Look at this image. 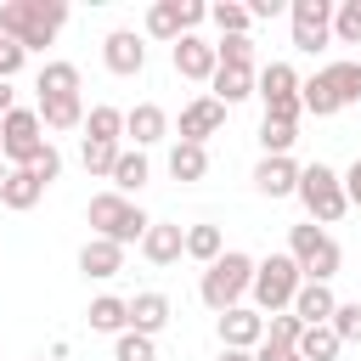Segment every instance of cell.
I'll return each instance as SVG.
<instances>
[{
	"label": "cell",
	"mask_w": 361,
	"mask_h": 361,
	"mask_svg": "<svg viewBox=\"0 0 361 361\" xmlns=\"http://www.w3.org/2000/svg\"><path fill=\"white\" fill-rule=\"evenodd\" d=\"M68 28V0H0V39L23 51H45Z\"/></svg>",
	"instance_id": "cell-1"
},
{
	"label": "cell",
	"mask_w": 361,
	"mask_h": 361,
	"mask_svg": "<svg viewBox=\"0 0 361 361\" xmlns=\"http://www.w3.org/2000/svg\"><path fill=\"white\" fill-rule=\"evenodd\" d=\"M85 220H90V237H107V243H118V248H130V243H141L147 237V209L135 203V197H118V192H96L90 203H85Z\"/></svg>",
	"instance_id": "cell-2"
},
{
	"label": "cell",
	"mask_w": 361,
	"mask_h": 361,
	"mask_svg": "<svg viewBox=\"0 0 361 361\" xmlns=\"http://www.w3.org/2000/svg\"><path fill=\"white\" fill-rule=\"evenodd\" d=\"M248 282H254V254H243V248H226L214 265H203V282H197V299L220 316V310H231V305H243V293H248Z\"/></svg>",
	"instance_id": "cell-3"
},
{
	"label": "cell",
	"mask_w": 361,
	"mask_h": 361,
	"mask_svg": "<svg viewBox=\"0 0 361 361\" xmlns=\"http://www.w3.org/2000/svg\"><path fill=\"white\" fill-rule=\"evenodd\" d=\"M293 197L305 203L310 226H333V220H344V214H350V203H344V186H338V169H333V164H305V169H299V192H293Z\"/></svg>",
	"instance_id": "cell-4"
},
{
	"label": "cell",
	"mask_w": 361,
	"mask_h": 361,
	"mask_svg": "<svg viewBox=\"0 0 361 361\" xmlns=\"http://www.w3.org/2000/svg\"><path fill=\"white\" fill-rule=\"evenodd\" d=\"M299 265L288 259V254H265V259H254V282H248V293H254V310L259 316H276V310H288L293 305V293H299Z\"/></svg>",
	"instance_id": "cell-5"
},
{
	"label": "cell",
	"mask_w": 361,
	"mask_h": 361,
	"mask_svg": "<svg viewBox=\"0 0 361 361\" xmlns=\"http://www.w3.org/2000/svg\"><path fill=\"white\" fill-rule=\"evenodd\" d=\"M45 124H39V113L34 107H11L6 118H0V158H6V169H28L39 152H45Z\"/></svg>",
	"instance_id": "cell-6"
},
{
	"label": "cell",
	"mask_w": 361,
	"mask_h": 361,
	"mask_svg": "<svg viewBox=\"0 0 361 361\" xmlns=\"http://www.w3.org/2000/svg\"><path fill=\"white\" fill-rule=\"evenodd\" d=\"M288 23H293V51L316 56L333 39V0H293L288 6Z\"/></svg>",
	"instance_id": "cell-7"
},
{
	"label": "cell",
	"mask_w": 361,
	"mask_h": 361,
	"mask_svg": "<svg viewBox=\"0 0 361 361\" xmlns=\"http://www.w3.org/2000/svg\"><path fill=\"white\" fill-rule=\"evenodd\" d=\"M169 62H175V73L180 79H192V85H209L214 79V39H203V34H180L175 45H169Z\"/></svg>",
	"instance_id": "cell-8"
},
{
	"label": "cell",
	"mask_w": 361,
	"mask_h": 361,
	"mask_svg": "<svg viewBox=\"0 0 361 361\" xmlns=\"http://www.w3.org/2000/svg\"><path fill=\"white\" fill-rule=\"evenodd\" d=\"M102 62H107V73L135 79V73L147 68V45H141V34H135V28H113V34L102 39Z\"/></svg>",
	"instance_id": "cell-9"
},
{
	"label": "cell",
	"mask_w": 361,
	"mask_h": 361,
	"mask_svg": "<svg viewBox=\"0 0 361 361\" xmlns=\"http://www.w3.org/2000/svg\"><path fill=\"white\" fill-rule=\"evenodd\" d=\"M220 350H259V338H265V316L259 310H248V305H231V310H220Z\"/></svg>",
	"instance_id": "cell-10"
},
{
	"label": "cell",
	"mask_w": 361,
	"mask_h": 361,
	"mask_svg": "<svg viewBox=\"0 0 361 361\" xmlns=\"http://www.w3.org/2000/svg\"><path fill=\"white\" fill-rule=\"evenodd\" d=\"M220 124H226V107L214 102V96H197V102H186L180 107V141H192V147H203L209 135H220Z\"/></svg>",
	"instance_id": "cell-11"
},
{
	"label": "cell",
	"mask_w": 361,
	"mask_h": 361,
	"mask_svg": "<svg viewBox=\"0 0 361 361\" xmlns=\"http://www.w3.org/2000/svg\"><path fill=\"white\" fill-rule=\"evenodd\" d=\"M135 248H141L147 265H175V259L186 254V226H175V220H152L147 237H141Z\"/></svg>",
	"instance_id": "cell-12"
},
{
	"label": "cell",
	"mask_w": 361,
	"mask_h": 361,
	"mask_svg": "<svg viewBox=\"0 0 361 361\" xmlns=\"http://www.w3.org/2000/svg\"><path fill=\"white\" fill-rule=\"evenodd\" d=\"M124 135H135V152H147V147H158V141L169 135V113H164L158 102H135V107L124 113Z\"/></svg>",
	"instance_id": "cell-13"
},
{
	"label": "cell",
	"mask_w": 361,
	"mask_h": 361,
	"mask_svg": "<svg viewBox=\"0 0 361 361\" xmlns=\"http://www.w3.org/2000/svg\"><path fill=\"white\" fill-rule=\"evenodd\" d=\"M130 305V333H147V338H158L164 327H169V316H175V305H169V293H135V299H124Z\"/></svg>",
	"instance_id": "cell-14"
},
{
	"label": "cell",
	"mask_w": 361,
	"mask_h": 361,
	"mask_svg": "<svg viewBox=\"0 0 361 361\" xmlns=\"http://www.w3.org/2000/svg\"><path fill=\"white\" fill-rule=\"evenodd\" d=\"M34 113H39V124H45V130H56V135L85 130V96H79V90H73V96H39V102H34Z\"/></svg>",
	"instance_id": "cell-15"
},
{
	"label": "cell",
	"mask_w": 361,
	"mask_h": 361,
	"mask_svg": "<svg viewBox=\"0 0 361 361\" xmlns=\"http://www.w3.org/2000/svg\"><path fill=\"white\" fill-rule=\"evenodd\" d=\"M254 192L259 197H293L299 192V164L293 158H259L254 164Z\"/></svg>",
	"instance_id": "cell-16"
},
{
	"label": "cell",
	"mask_w": 361,
	"mask_h": 361,
	"mask_svg": "<svg viewBox=\"0 0 361 361\" xmlns=\"http://www.w3.org/2000/svg\"><path fill=\"white\" fill-rule=\"evenodd\" d=\"M333 305H338V299H333L327 282H299V293H293L288 310H293L305 327H327V322H333Z\"/></svg>",
	"instance_id": "cell-17"
},
{
	"label": "cell",
	"mask_w": 361,
	"mask_h": 361,
	"mask_svg": "<svg viewBox=\"0 0 361 361\" xmlns=\"http://www.w3.org/2000/svg\"><path fill=\"white\" fill-rule=\"evenodd\" d=\"M79 271H85L90 282H107V276H118V271H124V248H118V243H107V237H90V243L79 248Z\"/></svg>",
	"instance_id": "cell-18"
},
{
	"label": "cell",
	"mask_w": 361,
	"mask_h": 361,
	"mask_svg": "<svg viewBox=\"0 0 361 361\" xmlns=\"http://www.w3.org/2000/svg\"><path fill=\"white\" fill-rule=\"evenodd\" d=\"M147 175H152V164H147V152H135V147H118V164H113V186L107 192H118V197H135L141 186H147Z\"/></svg>",
	"instance_id": "cell-19"
},
{
	"label": "cell",
	"mask_w": 361,
	"mask_h": 361,
	"mask_svg": "<svg viewBox=\"0 0 361 361\" xmlns=\"http://www.w3.org/2000/svg\"><path fill=\"white\" fill-rule=\"evenodd\" d=\"M209 96L231 113L237 102H248L254 96V68H214V79H209Z\"/></svg>",
	"instance_id": "cell-20"
},
{
	"label": "cell",
	"mask_w": 361,
	"mask_h": 361,
	"mask_svg": "<svg viewBox=\"0 0 361 361\" xmlns=\"http://www.w3.org/2000/svg\"><path fill=\"white\" fill-rule=\"evenodd\" d=\"M85 322H90V333H130V305L118 299V293H96L90 299V310H85Z\"/></svg>",
	"instance_id": "cell-21"
},
{
	"label": "cell",
	"mask_w": 361,
	"mask_h": 361,
	"mask_svg": "<svg viewBox=\"0 0 361 361\" xmlns=\"http://www.w3.org/2000/svg\"><path fill=\"white\" fill-rule=\"evenodd\" d=\"M254 96H259V102H282V96H299V73H293L288 62H265V68L254 73Z\"/></svg>",
	"instance_id": "cell-22"
},
{
	"label": "cell",
	"mask_w": 361,
	"mask_h": 361,
	"mask_svg": "<svg viewBox=\"0 0 361 361\" xmlns=\"http://www.w3.org/2000/svg\"><path fill=\"white\" fill-rule=\"evenodd\" d=\"M39 197H45V186H39V175H34V169H11V175H6V186H0V203H6V209H17V214H28Z\"/></svg>",
	"instance_id": "cell-23"
},
{
	"label": "cell",
	"mask_w": 361,
	"mask_h": 361,
	"mask_svg": "<svg viewBox=\"0 0 361 361\" xmlns=\"http://www.w3.org/2000/svg\"><path fill=\"white\" fill-rule=\"evenodd\" d=\"M299 107H305V113H316V118H333V113H344V107H338V96H333V85H327V73H310V79H299Z\"/></svg>",
	"instance_id": "cell-24"
},
{
	"label": "cell",
	"mask_w": 361,
	"mask_h": 361,
	"mask_svg": "<svg viewBox=\"0 0 361 361\" xmlns=\"http://www.w3.org/2000/svg\"><path fill=\"white\" fill-rule=\"evenodd\" d=\"M220 254H226V237H220V226H209V220L186 226V259H197V265H214Z\"/></svg>",
	"instance_id": "cell-25"
},
{
	"label": "cell",
	"mask_w": 361,
	"mask_h": 361,
	"mask_svg": "<svg viewBox=\"0 0 361 361\" xmlns=\"http://www.w3.org/2000/svg\"><path fill=\"white\" fill-rule=\"evenodd\" d=\"M186 28H180V0H152L147 6V39H180Z\"/></svg>",
	"instance_id": "cell-26"
},
{
	"label": "cell",
	"mask_w": 361,
	"mask_h": 361,
	"mask_svg": "<svg viewBox=\"0 0 361 361\" xmlns=\"http://www.w3.org/2000/svg\"><path fill=\"white\" fill-rule=\"evenodd\" d=\"M169 175H175V180H203V175H209V147L175 141V147H169Z\"/></svg>",
	"instance_id": "cell-27"
},
{
	"label": "cell",
	"mask_w": 361,
	"mask_h": 361,
	"mask_svg": "<svg viewBox=\"0 0 361 361\" xmlns=\"http://www.w3.org/2000/svg\"><path fill=\"white\" fill-rule=\"evenodd\" d=\"M338 350H344V344H338V333H333V327H305V333H299V344H293V355H299V361H338Z\"/></svg>",
	"instance_id": "cell-28"
},
{
	"label": "cell",
	"mask_w": 361,
	"mask_h": 361,
	"mask_svg": "<svg viewBox=\"0 0 361 361\" xmlns=\"http://www.w3.org/2000/svg\"><path fill=\"white\" fill-rule=\"evenodd\" d=\"M34 90H39V96H73V90H79V68H73V62H45L39 79H34Z\"/></svg>",
	"instance_id": "cell-29"
},
{
	"label": "cell",
	"mask_w": 361,
	"mask_h": 361,
	"mask_svg": "<svg viewBox=\"0 0 361 361\" xmlns=\"http://www.w3.org/2000/svg\"><path fill=\"white\" fill-rule=\"evenodd\" d=\"M124 135V107H90L85 113V141H118Z\"/></svg>",
	"instance_id": "cell-30"
},
{
	"label": "cell",
	"mask_w": 361,
	"mask_h": 361,
	"mask_svg": "<svg viewBox=\"0 0 361 361\" xmlns=\"http://www.w3.org/2000/svg\"><path fill=\"white\" fill-rule=\"evenodd\" d=\"M322 73H327L338 107H355V102H361V62H333V68H322Z\"/></svg>",
	"instance_id": "cell-31"
},
{
	"label": "cell",
	"mask_w": 361,
	"mask_h": 361,
	"mask_svg": "<svg viewBox=\"0 0 361 361\" xmlns=\"http://www.w3.org/2000/svg\"><path fill=\"white\" fill-rule=\"evenodd\" d=\"M214 62L220 68H254V34H220L214 39Z\"/></svg>",
	"instance_id": "cell-32"
},
{
	"label": "cell",
	"mask_w": 361,
	"mask_h": 361,
	"mask_svg": "<svg viewBox=\"0 0 361 361\" xmlns=\"http://www.w3.org/2000/svg\"><path fill=\"white\" fill-rule=\"evenodd\" d=\"M299 333H305V322H299L293 310H276V316H265V338H259V344H271V350H293Z\"/></svg>",
	"instance_id": "cell-33"
},
{
	"label": "cell",
	"mask_w": 361,
	"mask_h": 361,
	"mask_svg": "<svg viewBox=\"0 0 361 361\" xmlns=\"http://www.w3.org/2000/svg\"><path fill=\"white\" fill-rule=\"evenodd\" d=\"M209 23H214L220 34H248V28H254V17H248L243 0H214V6H209Z\"/></svg>",
	"instance_id": "cell-34"
},
{
	"label": "cell",
	"mask_w": 361,
	"mask_h": 361,
	"mask_svg": "<svg viewBox=\"0 0 361 361\" xmlns=\"http://www.w3.org/2000/svg\"><path fill=\"white\" fill-rule=\"evenodd\" d=\"M79 164H85V175L107 180L113 164H118V141H85V147H79Z\"/></svg>",
	"instance_id": "cell-35"
},
{
	"label": "cell",
	"mask_w": 361,
	"mask_h": 361,
	"mask_svg": "<svg viewBox=\"0 0 361 361\" xmlns=\"http://www.w3.org/2000/svg\"><path fill=\"white\" fill-rule=\"evenodd\" d=\"M333 39L338 45H361V0H338L333 6Z\"/></svg>",
	"instance_id": "cell-36"
},
{
	"label": "cell",
	"mask_w": 361,
	"mask_h": 361,
	"mask_svg": "<svg viewBox=\"0 0 361 361\" xmlns=\"http://www.w3.org/2000/svg\"><path fill=\"white\" fill-rule=\"evenodd\" d=\"M293 141H299L293 124H271V118H259V147H265V158H288Z\"/></svg>",
	"instance_id": "cell-37"
},
{
	"label": "cell",
	"mask_w": 361,
	"mask_h": 361,
	"mask_svg": "<svg viewBox=\"0 0 361 361\" xmlns=\"http://www.w3.org/2000/svg\"><path fill=\"white\" fill-rule=\"evenodd\" d=\"M327 327L338 333V344H361V299L333 305V322H327Z\"/></svg>",
	"instance_id": "cell-38"
},
{
	"label": "cell",
	"mask_w": 361,
	"mask_h": 361,
	"mask_svg": "<svg viewBox=\"0 0 361 361\" xmlns=\"http://www.w3.org/2000/svg\"><path fill=\"white\" fill-rule=\"evenodd\" d=\"M113 361H158V344L147 333H118L113 338Z\"/></svg>",
	"instance_id": "cell-39"
},
{
	"label": "cell",
	"mask_w": 361,
	"mask_h": 361,
	"mask_svg": "<svg viewBox=\"0 0 361 361\" xmlns=\"http://www.w3.org/2000/svg\"><path fill=\"white\" fill-rule=\"evenodd\" d=\"M28 169H34V175H39V186H51V180H56V175H62V152H56V147H51V141H45V152H39V158H34V164H28Z\"/></svg>",
	"instance_id": "cell-40"
},
{
	"label": "cell",
	"mask_w": 361,
	"mask_h": 361,
	"mask_svg": "<svg viewBox=\"0 0 361 361\" xmlns=\"http://www.w3.org/2000/svg\"><path fill=\"white\" fill-rule=\"evenodd\" d=\"M23 62H28V51H23V45H11V39H0V79H6V85L23 73Z\"/></svg>",
	"instance_id": "cell-41"
},
{
	"label": "cell",
	"mask_w": 361,
	"mask_h": 361,
	"mask_svg": "<svg viewBox=\"0 0 361 361\" xmlns=\"http://www.w3.org/2000/svg\"><path fill=\"white\" fill-rule=\"evenodd\" d=\"M338 186H344V203H350V209H361V158L338 175Z\"/></svg>",
	"instance_id": "cell-42"
},
{
	"label": "cell",
	"mask_w": 361,
	"mask_h": 361,
	"mask_svg": "<svg viewBox=\"0 0 361 361\" xmlns=\"http://www.w3.org/2000/svg\"><path fill=\"white\" fill-rule=\"evenodd\" d=\"M248 6V17H276L282 11V0H243Z\"/></svg>",
	"instance_id": "cell-43"
},
{
	"label": "cell",
	"mask_w": 361,
	"mask_h": 361,
	"mask_svg": "<svg viewBox=\"0 0 361 361\" xmlns=\"http://www.w3.org/2000/svg\"><path fill=\"white\" fill-rule=\"evenodd\" d=\"M11 107H17V102H11V85H6V79H0V118H6V113H11Z\"/></svg>",
	"instance_id": "cell-44"
},
{
	"label": "cell",
	"mask_w": 361,
	"mask_h": 361,
	"mask_svg": "<svg viewBox=\"0 0 361 361\" xmlns=\"http://www.w3.org/2000/svg\"><path fill=\"white\" fill-rule=\"evenodd\" d=\"M220 361H254V350H220Z\"/></svg>",
	"instance_id": "cell-45"
},
{
	"label": "cell",
	"mask_w": 361,
	"mask_h": 361,
	"mask_svg": "<svg viewBox=\"0 0 361 361\" xmlns=\"http://www.w3.org/2000/svg\"><path fill=\"white\" fill-rule=\"evenodd\" d=\"M6 175H11V169H6V158H0V186H6Z\"/></svg>",
	"instance_id": "cell-46"
},
{
	"label": "cell",
	"mask_w": 361,
	"mask_h": 361,
	"mask_svg": "<svg viewBox=\"0 0 361 361\" xmlns=\"http://www.w3.org/2000/svg\"><path fill=\"white\" fill-rule=\"evenodd\" d=\"M288 361H299V355H288Z\"/></svg>",
	"instance_id": "cell-47"
}]
</instances>
